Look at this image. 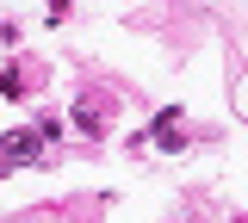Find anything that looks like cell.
<instances>
[{
	"label": "cell",
	"instance_id": "cell-2",
	"mask_svg": "<svg viewBox=\"0 0 248 223\" xmlns=\"http://www.w3.org/2000/svg\"><path fill=\"white\" fill-rule=\"evenodd\" d=\"M75 124H81V130H106V112H99V105H81Z\"/></svg>",
	"mask_w": 248,
	"mask_h": 223
},
{
	"label": "cell",
	"instance_id": "cell-1",
	"mask_svg": "<svg viewBox=\"0 0 248 223\" xmlns=\"http://www.w3.org/2000/svg\"><path fill=\"white\" fill-rule=\"evenodd\" d=\"M37 143H44L37 130H13V136L0 143V174H6V167H19V161H31V155H37Z\"/></svg>",
	"mask_w": 248,
	"mask_h": 223
}]
</instances>
